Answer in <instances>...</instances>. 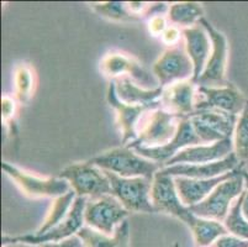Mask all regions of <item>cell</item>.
Masks as SVG:
<instances>
[{
    "mask_svg": "<svg viewBox=\"0 0 248 247\" xmlns=\"http://www.w3.org/2000/svg\"><path fill=\"white\" fill-rule=\"evenodd\" d=\"M90 162L103 171L111 172L123 178L143 177L153 181L155 174L162 168L161 165L142 157L127 146L115 147L90 158Z\"/></svg>",
    "mask_w": 248,
    "mask_h": 247,
    "instance_id": "1",
    "label": "cell"
},
{
    "mask_svg": "<svg viewBox=\"0 0 248 247\" xmlns=\"http://www.w3.org/2000/svg\"><path fill=\"white\" fill-rule=\"evenodd\" d=\"M180 119L163 108L151 109L143 114L137 128V137L127 147L157 148L169 144L177 135Z\"/></svg>",
    "mask_w": 248,
    "mask_h": 247,
    "instance_id": "2",
    "label": "cell"
},
{
    "mask_svg": "<svg viewBox=\"0 0 248 247\" xmlns=\"http://www.w3.org/2000/svg\"><path fill=\"white\" fill-rule=\"evenodd\" d=\"M58 177L66 180L77 197L80 198L96 199L111 194V185L105 172L90 161L72 163L64 167Z\"/></svg>",
    "mask_w": 248,
    "mask_h": 247,
    "instance_id": "3",
    "label": "cell"
},
{
    "mask_svg": "<svg viewBox=\"0 0 248 247\" xmlns=\"http://www.w3.org/2000/svg\"><path fill=\"white\" fill-rule=\"evenodd\" d=\"M241 172L242 167L236 176L217 185L205 200L191 207V213L199 217L224 223L234 201L246 190L245 178Z\"/></svg>",
    "mask_w": 248,
    "mask_h": 247,
    "instance_id": "4",
    "label": "cell"
},
{
    "mask_svg": "<svg viewBox=\"0 0 248 247\" xmlns=\"http://www.w3.org/2000/svg\"><path fill=\"white\" fill-rule=\"evenodd\" d=\"M1 169L11 181L15 183L16 187L21 190L29 198H58L71 192V184L66 180L60 177H49V178H41L36 177L11 163L3 161Z\"/></svg>",
    "mask_w": 248,
    "mask_h": 247,
    "instance_id": "5",
    "label": "cell"
},
{
    "mask_svg": "<svg viewBox=\"0 0 248 247\" xmlns=\"http://www.w3.org/2000/svg\"><path fill=\"white\" fill-rule=\"evenodd\" d=\"M105 172L111 185V196L130 213H155L151 200L152 181L143 177L123 178L111 172Z\"/></svg>",
    "mask_w": 248,
    "mask_h": 247,
    "instance_id": "6",
    "label": "cell"
},
{
    "mask_svg": "<svg viewBox=\"0 0 248 247\" xmlns=\"http://www.w3.org/2000/svg\"><path fill=\"white\" fill-rule=\"evenodd\" d=\"M87 198H80L77 197L69 210L68 215L63 221H61L55 228L49 229L44 234H25L20 236H9L4 235L1 237V245L9 244V242H24V244L41 245L47 244V242H60L63 240H67L69 237H73L78 234V231L85 226L84 224V209L87 204Z\"/></svg>",
    "mask_w": 248,
    "mask_h": 247,
    "instance_id": "7",
    "label": "cell"
},
{
    "mask_svg": "<svg viewBox=\"0 0 248 247\" xmlns=\"http://www.w3.org/2000/svg\"><path fill=\"white\" fill-rule=\"evenodd\" d=\"M130 212L111 194L100 198L88 199L84 209V224L101 234L114 235L116 229L125 220Z\"/></svg>",
    "mask_w": 248,
    "mask_h": 247,
    "instance_id": "8",
    "label": "cell"
},
{
    "mask_svg": "<svg viewBox=\"0 0 248 247\" xmlns=\"http://www.w3.org/2000/svg\"><path fill=\"white\" fill-rule=\"evenodd\" d=\"M151 200L155 213H162L177 217L186 226L190 225L195 216L191 213L190 208L186 207L180 200L174 178L164 174L161 169L155 174L152 181Z\"/></svg>",
    "mask_w": 248,
    "mask_h": 247,
    "instance_id": "9",
    "label": "cell"
},
{
    "mask_svg": "<svg viewBox=\"0 0 248 247\" xmlns=\"http://www.w3.org/2000/svg\"><path fill=\"white\" fill-rule=\"evenodd\" d=\"M248 100L243 93L232 83L225 87H199L195 97L197 110H215L225 114L240 116Z\"/></svg>",
    "mask_w": 248,
    "mask_h": 247,
    "instance_id": "10",
    "label": "cell"
},
{
    "mask_svg": "<svg viewBox=\"0 0 248 247\" xmlns=\"http://www.w3.org/2000/svg\"><path fill=\"white\" fill-rule=\"evenodd\" d=\"M199 24L205 27V30L210 36L213 49L206 67L200 78L198 79L197 84L199 87H225L230 83L226 79L227 56H229V44L226 36L221 31L216 30L205 17L200 20Z\"/></svg>",
    "mask_w": 248,
    "mask_h": 247,
    "instance_id": "11",
    "label": "cell"
},
{
    "mask_svg": "<svg viewBox=\"0 0 248 247\" xmlns=\"http://www.w3.org/2000/svg\"><path fill=\"white\" fill-rule=\"evenodd\" d=\"M99 69L111 81L127 77L145 89H155L158 81L136 58L123 52H109L101 58Z\"/></svg>",
    "mask_w": 248,
    "mask_h": 247,
    "instance_id": "12",
    "label": "cell"
},
{
    "mask_svg": "<svg viewBox=\"0 0 248 247\" xmlns=\"http://www.w3.org/2000/svg\"><path fill=\"white\" fill-rule=\"evenodd\" d=\"M152 73L162 88L193 79L194 66L186 47L178 45L167 49L153 65Z\"/></svg>",
    "mask_w": 248,
    "mask_h": 247,
    "instance_id": "13",
    "label": "cell"
},
{
    "mask_svg": "<svg viewBox=\"0 0 248 247\" xmlns=\"http://www.w3.org/2000/svg\"><path fill=\"white\" fill-rule=\"evenodd\" d=\"M188 119L202 144L209 145L232 139L238 116L215 110H197Z\"/></svg>",
    "mask_w": 248,
    "mask_h": 247,
    "instance_id": "14",
    "label": "cell"
},
{
    "mask_svg": "<svg viewBox=\"0 0 248 247\" xmlns=\"http://www.w3.org/2000/svg\"><path fill=\"white\" fill-rule=\"evenodd\" d=\"M197 145L204 144H202V140L198 137V135L194 131L190 120L186 117V119H180L177 135L174 136V139L169 142V144L164 145L162 147H157V148L135 147L132 149H135L142 157L153 161V162L161 165V167H163L169 160H172L182 149L190 146H197Z\"/></svg>",
    "mask_w": 248,
    "mask_h": 247,
    "instance_id": "15",
    "label": "cell"
},
{
    "mask_svg": "<svg viewBox=\"0 0 248 247\" xmlns=\"http://www.w3.org/2000/svg\"><path fill=\"white\" fill-rule=\"evenodd\" d=\"M107 100L116 115V122L120 129L123 146H127L128 144L136 140L137 128L143 114L151 109H157L143 105H128V104L123 103L115 92V84L112 81L110 82L109 88H108Z\"/></svg>",
    "mask_w": 248,
    "mask_h": 247,
    "instance_id": "16",
    "label": "cell"
},
{
    "mask_svg": "<svg viewBox=\"0 0 248 247\" xmlns=\"http://www.w3.org/2000/svg\"><path fill=\"white\" fill-rule=\"evenodd\" d=\"M198 84L193 79L183 81L163 88L161 105L179 119H186L195 113Z\"/></svg>",
    "mask_w": 248,
    "mask_h": 247,
    "instance_id": "17",
    "label": "cell"
},
{
    "mask_svg": "<svg viewBox=\"0 0 248 247\" xmlns=\"http://www.w3.org/2000/svg\"><path fill=\"white\" fill-rule=\"evenodd\" d=\"M233 152L232 139L222 140L209 145H197L182 149L178 155L164 165L163 167L175 166V165H204V163L216 162L226 158ZM162 167V168H163Z\"/></svg>",
    "mask_w": 248,
    "mask_h": 247,
    "instance_id": "18",
    "label": "cell"
},
{
    "mask_svg": "<svg viewBox=\"0 0 248 247\" xmlns=\"http://www.w3.org/2000/svg\"><path fill=\"white\" fill-rule=\"evenodd\" d=\"M241 167L237 157L233 152L226 158L211 163L204 165H175L170 167H163L161 171L164 174L173 177H186V178H194V180H211L216 177L224 176L229 172L236 171Z\"/></svg>",
    "mask_w": 248,
    "mask_h": 247,
    "instance_id": "19",
    "label": "cell"
},
{
    "mask_svg": "<svg viewBox=\"0 0 248 247\" xmlns=\"http://www.w3.org/2000/svg\"><path fill=\"white\" fill-rule=\"evenodd\" d=\"M182 33L186 51L194 66L193 82L197 83L210 58L213 44L205 27L200 24L189 29H183Z\"/></svg>",
    "mask_w": 248,
    "mask_h": 247,
    "instance_id": "20",
    "label": "cell"
},
{
    "mask_svg": "<svg viewBox=\"0 0 248 247\" xmlns=\"http://www.w3.org/2000/svg\"><path fill=\"white\" fill-rule=\"evenodd\" d=\"M240 171L241 167L236 171L229 172L224 176L211 178V180H194V178H186V177H175V187H177L180 200L188 208L198 205L210 196L211 192L217 185L234 177Z\"/></svg>",
    "mask_w": 248,
    "mask_h": 247,
    "instance_id": "21",
    "label": "cell"
},
{
    "mask_svg": "<svg viewBox=\"0 0 248 247\" xmlns=\"http://www.w3.org/2000/svg\"><path fill=\"white\" fill-rule=\"evenodd\" d=\"M115 92L123 103L128 105H143L151 108H162L161 97L163 88L145 89L127 77L115 79Z\"/></svg>",
    "mask_w": 248,
    "mask_h": 247,
    "instance_id": "22",
    "label": "cell"
},
{
    "mask_svg": "<svg viewBox=\"0 0 248 247\" xmlns=\"http://www.w3.org/2000/svg\"><path fill=\"white\" fill-rule=\"evenodd\" d=\"M77 236L82 241L83 247H130V224L124 221L116 229L114 235L101 234L88 226H83Z\"/></svg>",
    "mask_w": 248,
    "mask_h": 247,
    "instance_id": "23",
    "label": "cell"
},
{
    "mask_svg": "<svg viewBox=\"0 0 248 247\" xmlns=\"http://www.w3.org/2000/svg\"><path fill=\"white\" fill-rule=\"evenodd\" d=\"M193 234L194 242L197 247H211L214 242L221 236L229 234L224 223L204 219V217L194 216L193 221L188 226Z\"/></svg>",
    "mask_w": 248,
    "mask_h": 247,
    "instance_id": "24",
    "label": "cell"
},
{
    "mask_svg": "<svg viewBox=\"0 0 248 247\" xmlns=\"http://www.w3.org/2000/svg\"><path fill=\"white\" fill-rule=\"evenodd\" d=\"M167 17L174 26L189 29L199 24L204 19V8L202 4L194 1H182L169 5Z\"/></svg>",
    "mask_w": 248,
    "mask_h": 247,
    "instance_id": "25",
    "label": "cell"
},
{
    "mask_svg": "<svg viewBox=\"0 0 248 247\" xmlns=\"http://www.w3.org/2000/svg\"><path fill=\"white\" fill-rule=\"evenodd\" d=\"M15 99L20 104H28L33 97L36 88V73L31 65L17 63L14 71Z\"/></svg>",
    "mask_w": 248,
    "mask_h": 247,
    "instance_id": "26",
    "label": "cell"
},
{
    "mask_svg": "<svg viewBox=\"0 0 248 247\" xmlns=\"http://www.w3.org/2000/svg\"><path fill=\"white\" fill-rule=\"evenodd\" d=\"M76 198L77 194L74 193L73 190L66 193L64 196H61L58 197V198H56L55 200H53V203H52L51 209L47 213L45 220L42 221L41 226H40L33 234H44L47 230L55 228V226L58 225L61 221L64 220L67 215H68L69 210H71Z\"/></svg>",
    "mask_w": 248,
    "mask_h": 247,
    "instance_id": "27",
    "label": "cell"
},
{
    "mask_svg": "<svg viewBox=\"0 0 248 247\" xmlns=\"http://www.w3.org/2000/svg\"><path fill=\"white\" fill-rule=\"evenodd\" d=\"M232 141L233 153L242 167V165L248 163V104L238 116Z\"/></svg>",
    "mask_w": 248,
    "mask_h": 247,
    "instance_id": "28",
    "label": "cell"
},
{
    "mask_svg": "<svg viewBox=\"0 0 248 247\" xmlns=\"http://www.w3.org/2000/svg\"><path fill=\"white\" fill-rule=\"evenodd\" d=\"M90 8L93 9L99 16L105 17L111 21L120 22H135L141 21L134 15L128 13L126 3L121 1H105V3H90Z\"/></svg>",
    "mask_w": 248,
    "mask_h": 247,
    "instance_id": "29",
    "label": "cell"
},
{
    "mask_svg": "<svg viewBox=\"0 0 248 247\" xmlns=\"http://www.w3.org/2000/svg\"><path fill=\"white\" fill-rule=\"evenodd\" d=\"M242 199L243 193L241 194L240 198L234 201L233 205L231 207L229 215H227L224 221V225L229 231V234L240 237V239L248 240V220L243 216L242 210H241Z\"/></svg>",
    "mask_w": 248,
    "mask_h": 247,
    "instance_id": "30",
    "label": "cell"
},
{
    "mask_svg": "<svg viewBox=\"0 0 248 247\" xmlns=\"http://www.w3.org/2000/svg\"><path fill=\"white\" fill-rule=\"evenodd\" d=\"M17 112V100L11 95H3L1 98V121L13 133H16V130L13 128L15 122V115Z\"/></svg>",
    "mask_w": 248,
    "mask_h": 247,
    "instance_id": "31",
    "label": "cell"
},
{
    "mask_svg": "<svg viewBox=\"0 0 248 247\" xmlns=\"http://www.w3.org/2000/svg\"><path fill=\"white\" fill-rule=\"evenodd\" d=\"M168 17L164 14L161 15H155L148 19L147 22V29L148 33L153 36V37H161L162 33L167 30L168 25Z\"/></svg>",
    "mask_w": 248,
    "mask_h": 247,
    "instance_id": "32",
    "label": "cell"
},
{
    "mask_svg": "<svg viewBox=\"0 0 248 247\" xmlns=\"http://www.w3.org/2000/svg\"><path fill=\"white\" fill-rule=\"evenodd\" d=\"M161 41L164 45L169 47H174L179 45V42L183 41V33L182 29H179L178 26L174 25H169L167 27V30L162 33Z\"/></svg>",
    "mask_w": 248,
    "mask_h": 247,
    "instance_id": "33",
    "label": "cell"
},
{
    "mask_svg": "<svg viewBox=\"0 0 248 247\" xmlns=\"http://www.w3.org/2000/svg\"><path fill=\"white\" fill-rule=\"evenodd\" d=\"M211 247H248V240L227 234L216 240Z\"/></svg>",
    "mask_w": 248,
    "mask_h": 247,
    "instance_id": "34",
    "label": "cell"
},
{
    "mask_svg": "<svg viewBox=\"0 0 248 247\" xmlns=\"http://www.w3.org/2000/svg\"><path fill=\"white\" fill-rule=\"evenodd\" d=\"M40 247H83V245L79 237L76 235V236L69 237V239L63 240V241L60 242H47V244L41 245Z\"/></svg>",
    "mask_w": 248,
    "mask_h": 247,
    "instance_id": "35",
    "label": "cell"
},
{
    "mask_svg": "<svg viewBox=\"0 0 248 247\" xmlns=\"http://www.w3.org/2000/svg\"><path fill=\"white\" fill-rule=\"evenodd\" d=\"M241 210H242L243 216L248 220V189H246L243 192V199H242V207H241Z\"/></svg>",
    "mask_w": 248,
    "mask_h": 247,
    "instance_id": "36",
    "label": "cell"
},
{
    "mask_svg": "<svg viewBox=\"0 0 248 247\" xmlns=\"http://www.w3.org/2000/svg\"><path fill=\"white\" fill-rule=\"evenodd\" d=\"M1 247H40L36 245L30 244H24V242H9V244L1 245Z\"/></svg>",
    "mask_w": 248,
    "mask_h": 247,
    "instance_id": "37",
    "label": "cell"
},
{
    "mask_svg": "<svg viewBox=\"0 0 248 247\" xmlns=\"http://www.w3.org/2000/svg\"><path fill=\"white\" fill-rule=\"evenodd\" d=\"M241 173H242L243 178H245L246 189H248V172H247V171H245V169H243V167H242V172H241Z\"/></svg>",
    "mask_w": 248,
    "mask_h": 247,
    "instance_id": "38",
    "label": "cell"
}]
</instances>
